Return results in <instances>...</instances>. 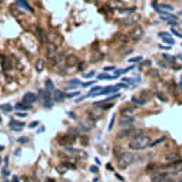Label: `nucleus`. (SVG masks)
<instances>
[{
  "instance_id": "nucleus-1",
  "label": "nucleus",
  "mask_w": 182,
  "mask_h": 182,
  "mask_svg": "<svg viewBox=\"0 0 182 182\" xmlns=\"http://www.w3.org/2000/svg\"><path fill=\"white\" fill-rule=\"evenodd\" d=\"M150 138L148 135H144V133H139L136 136H133L132 139L129 141V148L133 149V150H141V149L148 148L150 145Z\"/></svg>"
},
{
  "instance_id": "nucleus-2",
  "label": "nucleus",
  "mask_w": 182,
  "mask_h": 182,
  "mask_svg": "<svg viewBox=\"0 0 182 182\" xmlns=\"http://www.w3.org/2000/svg\"><path fill=\"white\" fill-rule=\"evenodd\" d=\"M135 159H136V156L131 153V152H123L119 158H118V166L120 168V169H125V168H128L129 165H132L133 162H135Z\"/></svg>"
},
{
  "instance_id": "nucleus-3",
  "label": "nucleus",
  "mask_w": 182,
  "mask_h": 182,
  "mask_svg": "<svg viewBox=\"0 0 182 182\" xmlns=\"http://www.w3.org/2000/svg\"><path fill=\"white\" fill-rule=\"evenodd\" d=\"M178 172H174V174H166V172H155L152 175V182H166L169 181L174 175H176Z\"/></svg>"
},
{
  "instance_id": "nucleus-4",
  "label": "nucleus",
  "mask_w": 182,
  "mask_h": 182,
  "mask_svg": "<svg viewBox=\"0 0 182 182\" xmlns=\"http://www.w3.org/2000/svg\"><path fill=\"white\" fill-rule=\"evenodd\" d=\"M144 34H145L144 27L139 26V24H136L132 30H131V33H129V39H132V40H135V42H138V40H141V39L144 37Z\"/></svg>"
},
{
  "instance_id": "nucleus-5",
  "label": "nucleus",
  "mask_w": 182,
  "mask_h": 182,
  "mask_svg": "<svg viewBox=\"0 0 182 182\" xmlns=\"http://www.w3.org/2000/svg\"><path fill=\"white\" fill-rule=\"evenodd\" d=\"M141 131H138V129H135V128H126V129H123L122 132L119 133L118 136L119 138H131V136H136V135H139Z\"/></svg>"
},
{
  "instance_id": "nucleus-6",
  "label": "nucleus",
  "mask_w": 182,
  "mask_h": 182,
  "mask_svg": "<svg viewBox=\"0 0 182 182\" xmlns=\"http://www.w3.org/2000/svg\"><path fill=\"white\" fill-rule=\"evenodd\" d=\"M75 141H76V139H75V136H73V135H70V133L59 138V144H60V145H63V146H67V145H73V144H75Z\"/></svg>"
},
{
  "instance_id": "nucleus-7",
  "label": "nucleus",
  "mask_w": 182,
  "mask_h": 182,
  "mask_svg": "<svg viewBox=\"0 0 182 182\" xmlns=\"http://www.w3.org/2000/svg\"><path fill=\"white\" fill-rule=\"evenodd\" d=\"M133 123H135V118H133V116H122L120 120H119V125H120L122 128H125V126L129 128Z\"/></svg>"
},
{
  "instance_id": "nucleus-8",
  "label": "nucleus",
  "mask_w": 182,
  "mask_h": 182,
  "mask_svg": "<svg viewBox=\"0 0 182 182\" xmlns=\"http://www.w3.org/2000/svg\"><path fill=\"white\" fill-rule=\"evenodd\" d=\"M138 112V106H123L120 109V113L123 116H133Z\"/></svg>"
},
{
  "instance_id": "nucleus-9",
  "label": "nucleus",
  "mask_w": 182,
  "mask_h": 182,
  "mask_svg": "<svg viewBox=\"0 0 182 182\" xmlns=\"http://www.w3.org/2000/svg\"><path fill=\"white\" fill-rule=\"evenodd\" d=\"M48 40H49L50 43H53V45H60L62 42H63V37L60 36L59 33H50L49 36H48Z\"/></svg>"
},
{
  "instance_id": "nucleus-10",
  "label": "nucleus",
  "mask_w": 182,
  "mask_h": 182,
  "mask_svg": "<svg viewBox=\"0 0 182 182\" xmlns=\"http://www.w3.org/2000/svg\"><path fill=\"white\" fill-rule=\"evenodd\" d=\"M56 55H57V45L49 43V46H48V49H46V56H48V59H53Z\"/></svg>"
},
{
  "instance_id": "nucleus-11",
  "label": "nucleus",
  "mask_w": 182,
  "mask_h": 182,
  "mask_svg": "<svg viewBox=\"0 0 182 182\" xmlns=\"http://www.w3.org/2000/svg\"><path fill=\"white\" fill-rule=\"evenodd\" d=\"M36 100H37V96H36V93H33V92H27V93H24V96H23V102L27 103V105H32Z\"/></svg>"
},
{
  "instance_id": "nucleus-12",
  "label": "nucleus",
  "mask_w": 182,
  "mask_h": 182,
  "mask_svg": "<svg viewBox=\"0 0 182 182\" xmlns=\"http://www.w3.org/2000/svg\"><path fill=\"white\" fill-rule=\"evenodd\" d=\"M165 161H166V162L176 164V162H179L181 159H179V155H178L176 152H169V153H166V155H165Z\"/></svg>"
},
{
  "instance_id": "nucleus-13",
  "label": "nucleus",
  "mask_w": 182,
  "mask_h": 182,
  "mask_svg": "<svg viewBox=\"0 0 182 182\" xmlns=\"http://www.w3.org/2000/svg\"><path fill=\"white\" fill-rule=\"evenodd\" d=\"M78 62H79V57H78V56H75V55L67 56L66 60H65V63H66L67 67H72V66H75V65H78Z\"/></svg>"
},
{
  "instance_id": "nucleus-14",
  "label": "nucleus",
  "mask_w": 182,
  "mask_h": 182,
  "mask_svg": "<svg viewBox=\"0 0 182 182\" xmlns=\"http://www.w3.org/2000/svg\"><path fill=\"white\" fill-rule=\"evenodd\" d=\"M16 4L17 6H20L22 9H24V10H27L29 13H33V7L26 1V0H16Z\"/></svg>"
},
{
  "instance_id": "nucleus-15",
  "label": "nucleus",
  "mask_w": 182,
  "mask_h": 182,
  "mask_svg": "<svg viewBox=\"0 0 182 182\" xmlns=\"http://www.w3.org/2000/svg\"><path fill=\"white\" fill-rule=\"evenodd\" d=\"M23 126H24V122H20V120H12V122L9 123V128H10L12 131H20Z\"/></svg>"
},
{
  "instance_id": "nucleus-16",
  "label": "nucleus",
  "mask_w": 182,
  "mask_h": 182,
  "mask_svg": "<svg viewBox=\"0 0 182 182\" xmlns=\"http://www.w3.org/2000/svg\"><path fill=\"white\" fill-rule=\"evenodd\" d=\"M1 65H3V69H4L6 72H10V70L13 69V63H12V59H10V57H4L3 62H1Z\"/></svg>"
},
{
  "instance_id": "nucleus-17",
  "label": "nucleus",
  "mask_w": 182,
  "mask_h": 182,
  "mask_svg": "<svg viewBox=\"0 0 182 182\" xmlns=\"http://www.w3.org/2000/svg\"><path fill=\"white\" fill-rule=\"evenodd\" d=\"M52 96H53V100H56V102H62V100L66 98V95H65L62 90H55V92L52 93Z\"/></svg>"
},
{
  "instance_id": "nucleus-18",
  "label": "nucleus",
  "mask_w": 182,
  "mask_h": 182,
  "mask_svg": "<svg viewBox=\"0 0 182 182\" xmlns=\"http://www.w3.org/2000/svg\"><path fill=\"white\" fill-rule=\"evenodd\" d=\"M45 66H46V63H45L43 59H37L36 63H34V69H36L37 72H43V70H45Z\"/></svg>"
},
{
  "instance_id": "nucleus-19",
  "label": "nucleus",
  "mask_w": 182,
  "mask_h": 182,
  "mask_svg": "<svg viewBox=\"0 0 182 182\" xmlns=\"http://www.w3.org/2000/svg\"><path fill=\"white\" fill-rule=\"evenodd\" d=\"M159 37H161L164 42H166L168 45H174V43H175V42H174V39H172V37H169V34L165 33V32H161V33H159Z\"/></svg>"
},
{
  "instance_id": "nucleus-20",
  "label": "nucleus",
  "mask_w": 182,
  "mask_h": 182,
  "mask_svg": "<svg viewBox=\"0 0 182 182\" xmlns=\"http://www.w3.org/2000/svg\"><path fill=\"white\" fill-rule=\"evenodd\" d=\"M36 34H37V39H39L40 42H46V40H48V37H46L45 32H43L40 27H36Z\"/></svg>"
},
{
  "instance_id": "nucleus-21",
  "label": "nucleus",
  "mask_w": 182,
  "mask_h": 182,
  "mask_svg": "<svg viewBox=\"0 0 182 182\" xmlns=\"http://www.w3.org/2000/svg\"><path fill=\"white\" fill-rule=\"evenodd\" d=\"M132 102L136 103V105H145V103H146V99H145V98H141V96H133Z\"/></svg>"
},
{
  "instance_id": "nucleus-22",
  "label": "nucleus",
  "mask_w": 182,
  "mask_h": 182,
  "mask_svg": "<svg viewBox=\"0 0 182 182\" xmlns=\"http://www.w3.org/2000/svg\"><path fill=\"white\" fill-rule=\"evenodd\" d=\"M15 108H16L17 111H27V109H30V105H27V103L22 102V103H17Z\"/></svg>"
},
{
  "instance_id": "nucleus-23",
  "label": "nucleus",
  "mask_w": 182,
  "mask_h": 182,
  "mask_svg": "<svg viewBox=\"0 0 182 182\" xmlns=\"http://www.w3.org/2000/svg\"><path fill=\"white\" fill-rule=\"evenodd\" d=\"M0 109L3 111V112H6V113H9V112H12V105H0Z\"/></svg>"
},
{
  "instance_id": "nucleus-24",
  "label": "nucleus",
  "mask_w": 182,
  "mask_h": 182,
  "mask_svg": "<svg viewBox=\"0 0 182 182\" xmlns=\"http://www.w3.org/2000/svg\"><path fill=\"white\" fill-rule=\"evenodd\" d=\"M174 165V172H182V162H176V164H172Z\"/></svg>"
},
{
  "instance_id": "nucleus-25",
  "label": "nucleus",
  "mask_w": 182,
  "mask_h": 182,
  "mask_svg": "<svg viewBox=\"0 0 182 182\" xmlns=\"http://www.w3.org/2000/svg\"><path fill=\"white\" fill-rule=\"evenodd\" d=\"M165 139H166L165 136H161V138H159V139H156L155 142H150V146H155V145H158V144H162Z\"/></svg>"
},
{
  "instance_id": "nucleus-26",
  "label": "nucleus",
  "mask_w": 182,
  "mask_h": 182,
  "mask_svg": "<svg viewBox=\"0 0 182 182\" xmlns=\"http://www.w3.org/2000/svg\"><path fill=\"white\" fill-rule=\"evenodd\" d=\"M79 85H80V80H78V79H73V80H70V82H69V85H67V86H69V88H73V86H79Z\"/></svg>"
},
{
  "instance_id": "nucleus-27",
  "label": "nucleus",
  "mask_w": 182,
  "mask_h": 182,
  "mask_svg": "<svg viewBox=\"0 0 182 182\" xmlns=\"http://www.w3.org/2000/svg\"><path fill=\"white\" fill-rule=\"evenodd\" d=\"M150 66V60H145V62H141V69L144 70V69H146V67H149Z\"/></svg>"
},
{
  "instance_id": "nucleus-28",
  "label": "nucleus",
  "mask_w": 182,
  "mask_h": 182,
  "mask_svg": "<svg viewBox=\"0 0 182 182\" xmlns=\"http://www.w3.org/2000/svg\"><path fill=\"white\" fill-rule=\"evenodd\" d=\"M46 89L50 90V92L55 89V86H53V82H52V80H46Z\"/></svg>"
},
{
  "instance_id": "nucleus-29",
  "label": "nucleus",
  "mask_w": 182,
  "mask_h": 182,
  "mask_svg": "<svg viewBox=\"0 0 182 182\" xmlns=\"http://www.w3.org/2000/svg\"><path fill=\"white\" fill-rule=\"evenodd\" d=\"M17 142H19V144H27V142H29V138H27V136H22V138L17 139Z\"/></svg>"
},
{
  "instance_id": "nucleus-30",
  "label": "nucleus",
  "mask_w": 182,
  "mask_h": 182,
  "mask_svg": "<svg viewBox=\"0 0 182 182\" xmlns=\"http://www.w3.org/2000/svg\"><path fill=\"white\" fill-rule=\"evenodd\" d=\"M115 76H111V75H106V73H102L99 75V79H113Z\"/></svg>"
},
{
  "instance_id": "nucleus-31",
  "label": "nucleus",
  "mask_w": 182,
  "mask_h": 182,
  "mask_svg": "<svg viewBox=\"0 0 182 182\" xmlns=\"http://www.w3.org/2000/svg\"><path fill=\"white\" fill-rule=\"evenodd\" d=\"M165 59L168 60V62H171V63H175V60H176L174 56H168V55H165Z\"/></svg>"
},
{
  "instance_id": "nucleus-32",
  "label": "nucleus",
  "mask_w": 182,
  "mask_h": 182,
  "mask_svg": "<svg viewBox=\"0 0 182 182\" xmlns=\"http://www.w3.org/2000/svg\"><path fill=\"white\" fill-rule=\"evenodd\" d=\"M95 76V72L92 70V72H89V73H85L83 75V78H86V79H89V78H93Z\"/></svg>"
},
{
  "instance_id": "nucleus-33",
  "label": "nucleus",
  "mask_w": 182,
  "mask_h": 182,
  "mask_svg": "<svg viewBox=\"0 0 182 182\" xmlns=\"http://www.w3.org/2000/svg\"><path fill=\"white\" fill-rule=\"evenodd\" d=\"M113 152H115V155L118 156V158H119V156H120V155L123 153V152H122V149H120V148H115V150H113Z\"/></svg>"
},
{
  "instance_id": "nucleus-34",
  "label": "nucleus",
  "mask_w": 182,
  "mask_h": 182,
  "mask_svg": "<svg viewBox=\"0 0 182 182\" xmlns=\"http://www.w3.org/2000/svg\"><path fill=\"white\" fill-rule=\"evenodd\" d=\"M131 62H138V63H141L142 62V56H138V57H133V59H129Z\"/></svg>"
},
{
  "instance_id": "nucleus-35",
  "label": "nucleus",
  "mask_w": 182,
  "mask_h": 182,
  "mask_svg": "<svg viewBox=\"0 0 182 182\" xmlns=\"http://www.w3.org/2000/svg\"><path fill=\"white\" fill-rule=\"evenodd\" d=\"M78 95H79V92H72V93H67L66 98H76Z\"/></svg>"
},
{
  "instance_id": "nucleus-36",
  "label": "nucleus",
  "mask_w": 182,
  "mask_h": 182,
  "mask_svg": "<svg viewBox=\"0 0 182 182\" xmlns=\"http://www.w3.org/2000/svg\"><path fill=\"white\" fill-rule=\"evenodd\" d=\"M142 93H144V96H145V98H152V92L145 90V92H142Z\"/></svg>"
},
{
  "instance_id": "nucleus-37",
  "label": "nucleus",
  "mask_w": 182,
  "mask_h": 182,
  "mask_svg": "<svg viewBox=\"0 0 182 182\" xmlns=\"http://www.w3.org/2000/svg\"><path fill=\"white\" fill-rule=\"evenodd\" d=\"M113 123H115V118H112V119H111V123H109V129H112V128H113Z\"/></svg>"
},
{
  "instance_id": "nucleus-38",
  "label": "nucleus",
  "mask_w": 182,
  "mask_h": 182,
  "mask_svg": "<svg viewBox=\"0 0 182 182\" xmlns=\"http://www.w3.org/2000/svg\"><path fill=\"white\" fill-rule=\"evenodd\" d=\"M3 175H4V176H9V175H10V172H9L7 169H3Z\"/></svg>"
},
{
  "instance_id": "nucleus-39",
  "label": "nucleus",
  "mask_w": 182,
  "mask_h": 182,
  "mask_svg": "<svg viewBox=\"0 0 182 182\" xmlns=\"http://www.w3.org/2000/svg\"><path fill=\"white\" fill-rule=\"evenodd\" d=\"M37 125H39V122H32L29 126H30V128H34V126H37Z\"/></svg>"
},
{
  "instance_id": "nucleus-40",
  "label": "nucleus",
  "mask_w": 182,
  "mask_h": 182,
  "mask_svg": "<svg viewBox=\"0 0 182 182\" xmlns=\"http://www.w3.org/2000/svg\"><path fill=\"white\" fill-rule=\"evenodd\" d=\"M156 96H158V98H159V99H161V100H164V102H165V100H166V98H165V96H162V95H159V93H158Z\"/></svg>"
},
{
  "instance_id": "nucleus-41",
  "label": "nucleus",
  "mask_w": 182,
  "mask_h": 182,
  "mask_svg": "<svg viewBox=\"0 0 182 182\" xmlns=\"http://www.w3.org/2000/svg\"><path fill=\"white\" fill-rule=\"evenodd\" d=\"M90 171H92V172H98V168H96V166H90Z\"/></svg>"
},
{
  "instance_id": "nucleus-42",
  "label": "nucleus",
  "mask_w": 182,
  "mask_h": 182,
  "mask_svg": "<svg viewBox=\"0 0 182 182\" xmlns=\"http://www.w3.org/2000/svg\"><path fill=\"white\" fill-rule=\"evenodd\" d=\"M172 33L175 34V36H178V37H182V36H181V34H179V33H178V32H176V30H172Z\"/></svg>"
},
{
  "instance_id": "nucleus-43",
  "label": "nucleus",
  "mask_w": 182,
  "mask_h": 182,
  "mask_svg": "<svg viewBox=\"0 0 182 182\" xmlns=\"http://www.w3.org/2000/svg\"><path fill=\"white\" fill-rule=\"evenodd\" d=\"M69 116H70L72 119H75V118H76V116H75V113H73V112H69Z\"/></svg>"
},
{
  "instance_id": "nucleus-44",
  "label": "nucleus",
  "mask_w": 182,
  "mask_h": 182,
  "mask_svg": "<svg viewBox=\"0 0 182 182\" xmlns=\"http://www.w3.org/2000/svg\"><path fill=\"white\" fill-rule=\"evenodd\" d=\"M92 83H93V80H92V82H86V83H83V86H90Z\"/></svg>"
},
{
  "instance_id": "nucleus-45",
  "label": "nucleus",
  "mask_w": 182,
  "mask_h": 182,
  "mask_svg": "<svg viewBox=\"0 0 182 182\" xmlns=\"http://www.w3.org/2000/svg\"><path fill=\"white\" fill-rule=\"evenodd\" d=\"M15 155H16V156H19V155H20V149H16V152H15Z\"/></svg>"
},
{
  "instance_id": "nucleus-46",
  "label": "nucleus",
  "mask_w": 182,
  "mask_h": 182,
  "mask_svg": "<svg viewBox=\"0 0 182 182\" xmlns=\"http://www.w3.org/2000/svg\"><path fill=\"white\" fill-rule=\"evenodd\" d=\"M17 116H22V118H24V116H26V113H24V112H23V113H17Z\"/></svg>"
},
{
  "instance_id": "nucleus-47",
  "label": "nucleus",
  "mask_w": 182,
  "mask_h": 182,
  "mask_svg": "<svg viewBox=\"0 0 182 182\" xmlns=\"http://www.w3.org/2000/svg\"><path fill=\"white\" fill-rule=\"evenodd\" d=\"M179 89H181V92H182V80L179 82Z\"/></svg>"
},
{
  "instance_id": "nucleus-48",
  "label": "nucleus",
  "mask_w": 182,
  "mask_h": 182,
  "mask_svg": "<svg viewBox=\"0 0 182 182\" xmlns=\"http://www.w3.org/2000/svg\"><path fill=\"white\" fill-rule=\"evenodd\" d=\"M46 182H55L53 179H46Z\"/></svg>"
},
{
  "instance_id": "nucleus-49",
  "label": "nucleus",
  "mask_w": 182,
  "mask_h": 182,
  "mask_svg": "<svg viewBox=\"0 0 182 182\" xmlns=\"http://www.w3.org/2000/svg\"><path fill=\"white\" fill-rule=\"evenodd\" d=\"M3 149H4V146H1V145H0V152H1Z\"/></svg>"
},
{
  "instance_id": "nucleus-50",
  "label": "nucleus",
  "mask_w": 182,
  "mask_h": 182,
  "mask_svg": "<svg viewBox=\"0 0 182 182\" xmlns=\"http://www.w3.org/2000/svg\"><path fill=\"white\" fill-rule=\"evenodd\" d=\"M3 1H6V0H0V4H1V3H3Z\"/></svg>"
},
{
  "instance_id": "nucleus-51",
  "label": "nucleus",
  "mask_w": 182,
  "mask_h": 182,
  "mask_svg": "<svg viewBox=\"0 0 182 182\" xmlns=\"http://www.w3.org/2000/svg\"><path fill=\"white\" fill-rule=\"evenodd\" d=\"M179 16H182V12H179Z\"/></svg>"
},
{
  "instance_id": "nucleus-52",
  "label": "nucleus",
  "mask_w": 182,
  "mask_h": 182,
  "mask_svg": "<svg viewBox=\"0 0 182 182\" xmlns=\"http://www.w3.org/2000/svg\"><path fill=\"white\" fill-rule=\"evenodd\" d=\"M178 182H182V179H179V181H178Z\"/></svg>"
},
{
  "instance_id": "nucleus-53",
  "label": "nucleus",
  "mask_w": 182,
  "mask_h": 182,
  "mask_svg": "<svg viewBox=\"0 0 182 182\" xmlns=\"http://www.w3.org/2000/svg\"><path fill=\"white\" fill-rule=\"evenodd\" d=\"M0 123H1V118H0Z\"/></svg>"
},
{
  "instance_id": "nucleus-54",
  "label": "nucleus",
  "mask_w": 182,
  "mask_h": 182,
  "mask_svg": "<svg viewBox=\"0 0 182 182\" xmlns=\"http://www.w3.org/2000/svg\"><path fill=\"white\" fill-rule=\"evenodd\" d=\"M179 57H181V59H182V56H179Z\"/></svg>"
}]
</instances>
